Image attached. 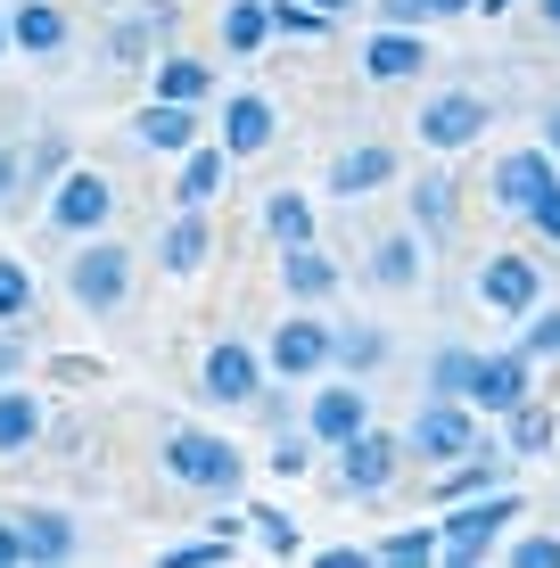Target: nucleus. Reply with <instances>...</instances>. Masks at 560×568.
Wrapping results in <instances>:
<instances>
[{
  "mask_svg": "<svg viewBox=\"0 0 560 568\" xmlns=\"http://www.w3.org/2000/svg\"><path fill=\"white\" fill-rule=\"evenodd\" d=\"M190 132H198V108H173V100H149L132 115V141L141 149H190Z\"/></svg>",
  "mask_w": 560,
  "mask_h": 568,
  "instance_id": "nucleus-18",
  "label": "nucleus"
},
{
  "mask_svg": "<svg viewBox=\"0 0 560 568\" xmlns=\"http://www.w3.org/2000/svg\"><path fill=\"white\" fill-rule=\"evenodd\" d=\"M17 371H26V355H17V346L0 338V379H17Z\"/></svg>",
  "mask_w": 560,
  "mask_h": 568,
  "instance_id": "nucleus-46",
  "label": "nucleus"
},
{
  "mask_svg": "<svg viewBox=\"0 0 560 568\" xmlns=\"http://www.w3.org/2000/svg\"><path fill=\"white\" fill-rule=\"evenodd\" d=\"M124 288H132V256H124V247H108V240L83 247V256L67 264V297L83 313H115V305H124Z\"/></svg>",
  "mask_w": 560,
  "mask_h": 568,
  "instance_id": "nucleus-2",
  "label": "nucleus"
},
{
  "mask_svg": "<svg viewBox=\"0 0 560 568\" xmlns=\"http://www.w3.org/2000/svg\"><path fill=\"white\" fill-rule=\"evenodd\" d=\"M26 313H33V272L17 264V256H0V329L26 322Z\"/></svg>",
  "mask_w": 560,
  "mask_h": 568,
  "instance_id": "nucleus-29",
  "label": "nucleus"
},
{
  "mask_svg": "<svg viewBox=\"0 0 560 568\" xmlns=\"http://www.w3.org/2000/svg\"><path fill=\"white\" fill-rule=\"evenodd\" d=\"M487 486H495V462H470V454H461V469H446V486H437V495H487Z\"/></svg>",
  "mask_w": 560,
  "mask_h": 568,
  "instance_id": "nucleus-35",
  "label": "nucleus"
},
{
  "mask_svg": "<svg viewBox=\"0 0 560 568\" xmlns=\"http://www.w3.org/2000/svg\"><path fill=\"white\" fill-rule=\"evenodd\" d=\"M9 42H17V50H33V58H50L58 42H67V17H58L50 0H26V9L9 17Z\"/></svg>",
  "mask_w": 560,
  "mask_h": 568,
  "instance_id": "nucleus-22",
  "label": "nucleus"
},
{
  "mask_svg": "<svg viewBox=\"0 0 560 568\" xmlns=\"http://www.w3.org/2000/svg\"><path fill=\"white\" fill-rule=\"evenodd\" d=\"M519 355H528V363L560 355V313H536V322H528V338H519Z\"/></svg>",
  "mask_w": 560,
  "mask_h": 568,
  "instance_id": "nucleus-37",
  "label": "nucleus"
},
{
  "mask_svg": "<svg viewBox=\"0 0 560 568\" xmlns=\"http://www.w3.org/2000/svg\"><path fill=\"white\" fill-rule=\"evenodd\" d=\"M165 469L182 486H198V495H240V478H247L240 445L206 437V428H173V437H165Z\"/></svg>",
  "mask_w": 560,
  "mask_h": 568,
  "instance_id": "nucleus-1",
  "label": "nucleus"
},
{
  "mask_svg": "<svg viewBox=\"0 0 560 568\" xmlns=\"http://www.w3.org/2000/svg\"><path fill=\"white\" fill-rule=\"evenodd\" d=\"M314 9H322V17H346V9H355V0H314Z\"/></svg>",
  "mask_w": 560,
  "mask_h": 568,
  "instance_id": "nucleus-49",
  "label": "nucleus"
},
{
  "mask_svg": "<svg viewBox=\"0 0 560 568\" xmlns=\"http://www.w3.org/2000/svg\"><path fill=\"white\" fill-rule=\"evenodd\" d=\"M528 231H544V240H560V182H552L544 199L528 206Z\"/></svg>",
  "mask_w": 560,
  "mask_h": 568,
  "instance_id": "nucleus-41",
  "label": "nucleus"
},
{
  "mask_svg": "<svg viewBox=\"0 0 560 568\" xmlns=\"http://www.w3.org/2000/svg\"><path fill=\"white\" fill-rule=\"evenodd\" d=\"M544 445H552V413H536V404L519 396V404H511V454L528 462V454H544Z\"/></svg>",
  "mask_w": 560,
  "mask_h": 568,
  "instance_id": "nucleus-31",
  "label": "nucleus"
},
{
  "mask_svg": "<svg viewBox=\"0 0 560 568\" xmlns=\"http://www.w3.org/2000/svg\"><path fill=\"white\" fill-rule=\"evenodd\" d=\"M33 552H26V527L17 519H0V568H26Z\"/></svg>",
  "mask_w": 560,
  "mask_h": 568,
  "instance_id": "nucleus-43",
  "label": "nucleus"
},
{
  "mask_svg": "<svg viewBox=\"0 0 560 568\" xmlns=\"http://www.w3.org/2000/svg\"><path fill=\"white\" fill-rule=\"evenodd\" d=\"M198 379H206V396H215V404H247V396L264 387V363L247 355L240 338H223V346H206V371H198Z\"/></svg>",
  "mask_w": 560,
  "mask_h": 568,
  "instance_id": "nucleus-11",
  "label": "nucleus"
},
{
  "mask_svg": "<svg viewBox=\"0 0 560 568\" xmlns=\"http://www.w3.org/2000/svg\"><path fill=\"white\" fill-rule=\"evenodd\" d=\"M322 568H371V552H363V544H330V552H322Z\"/></svg>",
  "mask_w": 560,
  "mask_h": 568,
  "instance_id": "nucleus-45",
  "label": "nucleus"
},
{
  "mask_svg": "<svg viewBox=\"0 0 560 568\" xmlns=\"http://www.w3.org/2000/svg\"><path fill=\"white\" fill-rule=\"evenodd\" d=\"M223 173H231V149H190V165H182V206H206L223 190Z\"/></svg>",
  "mask_w": 560,
  "mask_h": 568,
  "instance_id": "nucleus-26",
  "label": "nucleus"
},
{
  "mask_svg": "<svg viewBox=\"0 0 560 568\" xmlns=\"http://www.w3.org/2000/svg\"><path fill=\"white\" fill-rule=\"evenodd\" d=\"M404 445H413V454H437V462H461L478 445V420H470V404H461V396H437L429 413L413 420V437H404Z\"/></svg>",
  "mask_w": 560,
  "mask_h": 568,
  "instance_id": "nucleus-6",
  "label": "nucleus"
},
{
  "mask_svg": "<svg viewBox=\"0 0 560 568\" xmlns=\"http://www.w3.org/2000/svg\"><path fill=\"white\" fill-rule=\"evenodd\" d=\"M379 17H388V26H420V17H429V0H379Z\"/></svg>",
  "mask_w": 560,
  "mask_h": 568,
  "instance_id": "nucleus-44",
  "label": "nucleus"
},
{
  "mask_svg": "<svg viewBox=\"0 0 560 568\" xmlns=\"http://www.w3.org/2000/svg\"><path fill=\"white\" fill-rule=\"evenodd\" d=\"M33 437H42V404L26 387H0V454H26Z\"/></svg>",
  "mask_w": 560,
  "mask_h": 568,
  "instance_id": "nucleus-24",
  "label": "nucleus"
},
{
  "mask_svg": "<svg viewBox=\"0 0 560 568\" xmlns=\"http://www.w3.org/2000/svg\"><path fill=\"white\" fill-rule=\"evenodd\" d=\"M478 132H487V100H470V91H446V100L420 108V141L446 149V156H454V149H470Z\"/></svg>",
  "mask_w": 560,
  "mask_h": 568,
  "instance_id": "nucleus-8",
  "label": "nucleus"
},
{
  "mask_svg": "<svg viewBox=\"0 0 560 568\" xmlns=\"http://www.w3.org/2000/svg\"><path fill=\"white\" fill-rule=\"evenodd\" d=\"M115 214V190H108V173H91V165H67L50 182V223L58 231H100Z\"/></svg>",
  "mask_w": 560,
  "mask_h": 568,
  "instance_id": "nucleus-4",
  "label": "nucleus"
},
{
  "mask_svg": "<svg viewBox=\"0 0 560 568\" xmlns=\"http://www.w3.org/2000/svg\"><path fill=\"white\" fill-rule=\"evenodd\" d=\"M247 527H256V544H273V552H297V527H288L281 511H256Z\"/></svg>",
  "mask_w": 560,
  "mask_h": 568,
  "instance_id": "nucleus-40",
  "label": "nucleus"
},
{
  "mask_svg": "<svg viewBox=\"0 0 560 568\" xmlns=\"http://www.w3.org/2000/svg\"><path fill=\"white\" fill-rule=\"evenodd\" d=\"M379 355H388V338H379V329H330V363H346V371H371Z\"/></svg>",
  "mask_w": 560,
  "mask_h": 568,
  "instance_id": "nucleus-30",
  "label": "nucleus"
},
{
  "mask_svg": "<svg viewBox=\"0 0 560 568\" xmlns=\"http://www.w3.org/2000/svg\"><path fill=\"white\" fill-rule=\"evenodd\" d=\"M429 379H437V396H461V379H470V355H461V346H446ZM461 404H470V396H461Z\"/></svg>",
  "mask_w": 560,
  "mask_h": 568,
  "instance_id": "nucleus-38",
  "label": "nucleus"
},
{
  "mask_svg": "<svg viewBox=\"0 0 560 568\" xmlns=\"http://www.w3.org/2000/svg\"><path fill=\"white\" fill-rule=\"evenodd\" d=\"M264 231H273L281 247H305V240H314V199H297V190H273V199H264Z\"/></svg>",
  "mask_w": 560,
  "mask_h": 568,
  "instance_id": "nucleus-23",
  "label": "nucleus"
},
{
  "mask_svg": "<svg viewBox=\"0 0 560 568\" xmlns=\"http://www.w3.org/2000/svg\"><path fill=\"white\" fill-rule=\"evenodd\" d=\"M461 9H478V0H429V17H461Z\"/></svg>",
  "mask_w": 560,
  "mask_h": 568,
  "instance_id": "nucleus-48",
  "label": "nucleus"
},
{
  "mask_svg": "<svg viewBox=\"0 0 560 568\" xmlns=\"http://www.w3.org/2000/svg\"><path fill=\"white\" fill-rule=\"evenodd\" d=\"M413 214H420V231H446L454 223V182H446V173L413 182Z\"/></svg>",
  "mask_w": 560,
  "mask_h": 568,
  "instance_id": "nucleus-32",
  "label": "nucleus"
},
{
  "mask_svg": "<svg viewBox=\"0 0 560 568\" xmlns=\"http://www.w3.org/2000/svg\"><path fill=\"white\" fill-rule=\"evenodd\" d=\"M528 379H536L528 355H470V379H461V396L487 404V413H511V404L528 396Z\"/></svg>",
  "mask_w": 560,
  "mask_h": 568,
  "instance_id": "nucleus-7",
  "label": "nucleus"
},
{
  "mask_svg": "<svg viewBox=\"0 0 560 568\" xmlns=\"http://www.w3.org/2000/svg\"><path fill=\"white\" fill-rule=\"evenodd\" d=\"M281 288H288V297H338V264L322 256L314 240H305V247H288V264H281Z\"/></svg>",
  "mask_w": 560,
  "mask_h": 568,
  "instance_id": "nucleus-19",
  "label": "nucleus"
},
{
  "mask_svg": "<svg viewBox=\"0 0 560 568\" xmlns=\"http://www.w3.org/2000/svg\"><path fill=\"white\" fill-rule=\"evenodd\" d=\"M544 190H552V149H511L503 165H495V199H503L511 214H528Z\"/></svg>",
  "mask_w": 560,
  "mask_h": 568,
  "instance_id": "nucleus-13",
  "label": "nucleus"
},
{
  "mask_svg": "<svg viewBox=\"0 0 560 568\" xmlns=\"http://www.w3.org/2000/svg\"><path fill=\"white\" fill-rule=\"evenodd\" d=\"M420 272H429V256H420L413 231H379L371 240V281L379 288H420Z\"/></svg>",
  "mask_w": 560,
  "mask_h": 568,
  "instance_id": "nucleus-17",
  "label": "nucleus"
},
{
  "mask_svg": "<svg viewBox=\"0 0 560 568\" xmlns=\"http://www.w3.org/2000/svg\"><path fill=\"white\" fill-rule=\"evenodd\" d=\"M215 560H231V536H198V544H173L165 552V568H215Z\"/></svg>",
  "mask_w": 560,
  "mask_h": 568,
  "instance_id": "nucleus-34",
  "label": "nucleus"
},
{
  "mask_svg": "<svg viewBox=\"0 0 560 568\" xmlns=\"http://www.w3.org/2000/svg\"><path fill=\"white\" fill-rule=\"evenodd\" d=\"M330 363V322H281L273 329V371L281 379H314Z\"/></svg>",
  "mask_w": 560,
  "mask_h": 568,
  "instance_id": "nucleus-14",
  "label": "nucleus"
},
{
  "mask_svg": "<svg viewBox=\"0 0 560 568\" xmlns=\"http://www.w3.org/2000/svg\"><path fill=\"white\" fill-rule=\"evenodd\" d=\"M157 256H165V272H198L206 256H215V231H206V206H190L182 223L165 231V247H157Z\"/></svg>",
  "mask_w": 560,
  "mask_h": 568,
  "instance_id": "nucleus-20",
  "label": "nucleus"
},
{
  "mask_svg": "<svg viewBox=\"0 0 560 568\" xmlns=\"http://www.w3.org/2000/svg\"><path fill=\"white\" fill-rule=\"evenodd\" d=\"M379 552H388L396 568H413V560H429V552H437V527H404V536H388Z\"/></svg>",
  "mask_w": 560,
  "mask_h": 568,
  "instance_id": "nucleus-36",
  "label": "nucleus"
},
{
  "mask_svg": "<svg viewBox=\"0 0 560 568\" xmlns=\"http://www.w3.org/2000/svg\"><path fill=\"white\" fill-rule=\"evenodd\" d=\"M273 132H281V115H273L264 91H231V100H223V149H231V156L273 149Z\"/></svg>",
  "mask_w": 560,
  "mask_h": 568,
  "instance_id": "nucleus-10",
  "label": "nucleus"
},
{
  "mask_svg": "<svg viewBox=\"0 0 560 568\" xmlns=\"http://www.w3.org/2000/svg\"><path fill=\"white\" fill-rule=\"evenodd\" d=\"M388 182H396V149H379V141L330 156V199H363V190H388Z\"/></svg>",
  "mask_w": 560,
  "mask_h": 568,
  "instance_id": "nucleus-15",
  "label": "nucleus"
},
{
  "mask_svg": "<svg viewBox=\"0 0 560 568\" xmlns=\"http://www.w3.org/2000/svg\"><path fill=\"white\" fill-rule=\"evenodd\" d=\"M511 560H519V568H560V536H519Z\"/></svg>",
  "mask_w": 560,
  "mask_h": 568,
  "instance_id": "nucleus-39",
  "label": "nucleus"
},
{
  "mask_svg": "<svg viewBox=\"0 0 560 568\" xmlns=\"http://www.w3.org/2000/svg\"><path fill=\"white\" fill-rule=\"evenodd\" d=\"M273 33H297V42H314V33H330V17H322L314 0H305V9H297V0H281V9H273Z\"/></svg>",
  "mask_w": 560,
  "mask_h": 568,
  "instance_id": "nucleus-33",
  "label": "nucleus"
},
{
  "mask_svg": "<svg viewBox=\"0 0 560 568\" xmlns=\"http://www.w3.org/2000/svg\"><path fill=\"white\" fill-rule=\"evenodd\" d=\"M536 9H544V26H552V33H560V0H536Z\"/></svg>",
  "mask_w": 560,
  "mask_h": 568,
  "instance_id": "nucleus-50",
  "label": "nucleus"
},
{
  "mask_svg": "<svg viewBox=\"0 0 560 568\" xmlns=\"http://www.w3.org/2000/svg\"><path fill=\"white\" fill-rule=\"evenodd\" d=\"M17 527H26V552H33V560H67V552H74V519H67V511H26Z\"/></svg>",
  "mask_w": 560,
  "mask_h": 568,
  "instance_id": "nucleus-25",
  "label": "nucleus"
},
{
  "mask_svg": "<svg viewBox=\"0 0 560 568\" xmlns=\"http://www.w3.org/2000/svg\"><path fill=\"white\" fill-rule=\"evenodd\" d=\"M396 462H404L396 428H371V420H363L355 437L338 445V486H346V495H379V486L396 478Z\"/></svg>",
  "mask_w": 560,
  "mask_h": 568,
  "instance_id": "nucleus-3",
  "label": "nucleus"
},
{
  "mask_svg": "<svg viewBox=\"0 0 560 568\" xmlns=\"http://www.w3.org/2000/svg\"><path fill=\"white\" fill-rule=\"evenodd\" d=\"M420 67H429V50H420L413 26H388V33L363 42V74H371V83H413Z\"/></svg>",
  "mask_w": 560,
  "mask_h": 568,
  "instance_id": "nucleus-12",
  "label": "nucleus"
},
{
  "mask_svg": "<svg viewBox=\"0 0 560 568\" xmlns=\"http://www.w3.org/2000/svg\"><path fill=\"white\" fill-rule=\"evenodd\" d=\"M478 297H487L495 313H511V322H528V313L544 305V272H536L528 256H487L478 264Z\"/></svg>",
  "mask_w": 560,
  "mask_h": 568,
  "instance_id": "nucleus-5",
  "label": "nucleus"
},
{
  "mask_svg": "<svg viewBox=\"0 0 560 568\" xmlns=\"http://www.w3.org/2000/svg\"><path fill=\"white\" fill-rule=\"evenodd\" d=\"M264 33H273V0H231L223 9V42L231 50H264Z\"/></svg>",
  "mask_w": 560,
  "mask_h": 568,
  "instance_id": "nucleus-27",
  "label": "nucleus"
},
{
  "mask_svg": "<svg viewBox=\"0 0 560 568\" xmlns=\"http://www.w3.org/2000/svg\"><path fill=\"white\" fill-rule=\"evenodd\" d=\"M544 149H552V156H560V100H552V108H544Z\"/></svg>",
  "mask_w": 560,
  "mask_h": 568,
  "instance_id": "nucleus-47",
  "label": "nucleus"
},
{
  "mask_svg": "<svg viewBox=\"0 0 560 568\" xmlns=\"http://www.w3.org/2000/svg\"><path fill=\"white\" fill-rule=\"evenodd\" d=\"M157 100H173V108L215 100V67H206V58H165L157 67Z\"/></svg>",
  "mask_w": 560,
  "mask_h": 568,
  "instance_id": "nucleus-21",
  "label": "nucleus"
},
{
  "mask_svg": "<svg viewBox=\"0 0 560 568\" xmlns=\"http://www.w3.org/2000/svg\"><path fill=\"white\" fill-rule=\"evenodd\" d=\"M363 420H371L363 387H322V396H314V413H305V428H314L322 445H346V437H355Z\"/></svg>",
  "mask_w": 560,
  "mask_h": 568,
  "instance_id": "nucleus-16",
  "label": "nucleus"
},
{
  "mask_svg": "<svg viewBox=\"0 0 560 568\" xmlns=\"http://www.w3.org/2000/svg\"><path fill=\"white\" fill-rule=\"evenodd\" d=\"M149 50H157V9H149V17H124V26H115V42H108L115 67H141Z\"/></svg>",
  "mask_w": 560,
  "mask_h": 568,
  "instance_id": "nucleus-28",
  "label": "nucleus"
},
{
  "mask_svg": "<svg viewBox=\"0 0 560 568\" xmlns=\"http://www.w3.org/2000/svg\"><path fill=\"white\" fill-rule=\"evenodd\" d=\"M511 511H519L511 495H487V503H470V511H454L446 527H437V544H446L454 560H478V552H487V544L511 527Z\"/></svg>",
  "mask_w": 560,
  "mask_h": 568,
  "instance_id": "nucleus-9",
  "label": "nucleus"
},
{
  "mask_svg": "<svg viewBox=\"0 0 560 568\" xmlns=\"http://www.w3.org/2000/svg\"><path fill=\"white\" fill-rule=\"evenodd\" d=\"M26 190V149H0V206Z\"/></svg>",
  "mask_w": 560,
  "mask_h": 568,
  "instance_id": "nucleus-42",
  "label": "nucleus"
},
{
  "mask_svg": "<svg viewBox=\"0 0 560 568\" xmlns=\"http://www.w3.org/2000/svg\"><path fill=\"white\" fill-rule=\"evenodd\" d=\"M0 42H9V26H0Z\"/></svg>",
  "mask_w": 560,
  "mask_h": 568,
  "instance_id": "nucleus-51",
  "label": "nucleus"
}]
</instances>
